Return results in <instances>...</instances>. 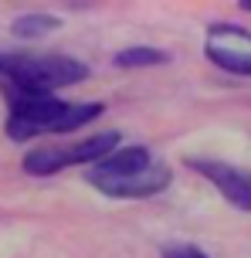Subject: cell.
Masks as SVG:
<instances>
[{
	"label": "cell",
	"instance_id": "6da1fadb",
	"mask_svg": "<svg viewBox=\"0 0 251 258\" xmlns=\"http://www.w3.org/2000/svg\"><path fill=\"white\" fill-rule=\"evenodd\" d=\"M7 102H11L7 136L17 143H27L34 136H44V133H58L68 105H71V102H61L58 95L17 89V85H7Z\"/></svg>",
	"mask_w": 251,
	"mask_h": 258
},
{
	"label": "cell",
	"instance_id": "7a4b0ae2",
	"mask_svg": "<svg viewBox=\"0 0 251 258\" xmlns=\"http://www.w3.org/2000/svg\"><path fill=\"white\" fill-rule=\"evenodd\" d=\"M4 78L7 85L17 89H31V92H48L75 85L81 78H89V68L68 54H48V58H14L4 61Z\"/></svg>",
	"mask_w": 251,
	"mask_h": 258
},
{
	"label": "cell",
	"instance_id": "3957f363",
	"mask_svg": "<svg viewBox=\"0 0 251 258\" xmlns=\"http://www.w3.org/2000/svg\"><path fill=\"white\" fill-rule=\"evenodd\" d=\"M112 146H119V133H95L81 143H68V146H34L31 153L24 156V170L31 177H51L65 167H75V163H99L106 160L109 153H116Z\"/></svg>",
	"mask_w": 251,
	"mask_h": 258
},
{
	"label": "cell",
	"instance_id": "277c9868",
	"mask_svg": "<svg viewBox=\"0 0 251 258\" xmlns=\"http://www.w3.org/2000/svg\"><path fill=\"white\" fill-rule=\"evenodd\" d=\"M204 51L217 68L234 72V75H251V31L238 24H217L207 31Z\"/></svg>",
	"mask_w": 251,
	"mask_h": 258
},
{
	"label": "cell",
	"instance_id": "5b68a950",
	"mask_svg": "<svg viewBox=\"0 0 251 258\" xmlns=\"http://www.w3.org/2000/svg\"><path fill=\"white\" fill-rule=\"evenodd\" d=\"M187 163L197 170V173H204L234 207L251 211V173L248 170L227 167V163H217V160H187Z\"/></svg>",
	"mask_w": 251,
	"mask_h": 258
},
{
	"label": "cell",
	"instance_id": "8992f818",
	"mask_svg": "<svg viewBox=\"0 0 251 258\" xmlns=\"http://www.w3.org/2000/svg\"><path fill=\"white\" fill-rule=\"evenodd\" d=\"M153 167V156L146 146H119L116 153H109L106 160H99L85 177L89 183H106V180H122V177H132V173H139V170Z\"/></svg>",
	"mask_w": 251,
	"mask_h": 258
},
{
	"label": "cell",
	"instance_id": "52a82bcc",
	"mask_svg": "<svg viewBox=\"0 0 251 258\" xmlns=\"http://www.w3.org/2000/svg\"><path fill=\"white\" fill-rule=\"evenodd\" d=\"M102 194L109 197H149V194H159L163 187H170V170L153 163V167L139 170L132 177H122V180H106V183H95Z\"/></svg>",
	"mask_w": 251,
	"mask_h": 258
},
{
	"label": "cell",
	"instance_id": "ba28073f",
	"mask_svg": "<svg viewBox=\"0 0 251 258\" xmlns=\"http://www.w3.org/2000/svg\"><path fill=\"white\" fill-rule=\"evenodd\" d=\"M170 61V51H159V48H122L116 54L119 68H149V64H163Z\"/></svg>",
	"mask_w": 251,
	"mask_h": 258
},
{
	"label": "cell",
	"instance_id": "9c48e42d",
	"mask_svg": "<svg viewBox=\"0 0 251 258\" xmlns=\"http://www.w3.org/2000/svg\"><path fill=\"white\" fill-rule=\"evenodd\" d=\"M54 27H58V17L31 11V14H24V17L14 21V34H17V38H41V34H48V31H54Z\"/></svg>",
	"mask_w": 251,
	"mask_h": 258
},
{
	"label": "cell",
	"instance_id": "30bf717a",
	"mask_svg": "<svg viewBox=\"0 0 251 258\" xmlns=\"http://www.w3.org/2000/svg\"><path fill=\"white\" fill-rule=\"evenodd\" d=\"M163 258H207L200 248H190V245H180V248H163Z\"/></svg>",
	"mask_w": 251,
	"mask_h": 258
},
{
	"label": "cell",
	"instance_id": "8fae6325",
	"mask_svg": "<svg viewBox=\"0 0 251 258\" xmlns=\"http://www.w3.org/2000/svg\"><path fill=\"white\" fill-rule=\"evenodd\" d=\"M241 11H251V0H241Z\"/></svg>",
	"mask_w": 251,
	"mask_h": 258
},
{
	"label": "cell",
	"instance_id": "7c38bea8",
	"mask_svg": "<svg viewBox=\"0 0 251 258\" xmlns=\"http://www.w3.org/2000/svg\"><path fill=\"white\" fill-rule=\"evenodd\" d=\"M0 75H4V58H0Z\"/></svg>",
	"mask_w": 251,
	"mask_h": 258
}]
</instances>
